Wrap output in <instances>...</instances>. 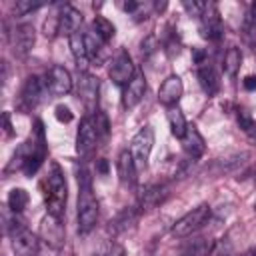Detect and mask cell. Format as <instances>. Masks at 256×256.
Returning <instances> with one entry per match:
<instances>
[{
    "label": "cell",
    "instance_id": "35",
    "mask_svg": "<svg viewBox=\"0 0 256 256\" xmlns=\"http://www.w3.org/2000/svg\"><path fill=\"white\" fill-rule=\"evenodd\" d=\"M54 116H56V120L62 122V124H68V122L72 120V112H70V108L64 106V104H58V106L54 108Z\"/></svg>",
    "mask_w": 256,
    "mask_h": 256
},
{
    "label": "cell",
    "instance_id": "27",
    "mask_svg": "<svg viewBox=\"0 0 256 256\" xmlns=\"http://www.w3.org/2000/svg\"><path fill=\"white\" fill-rule=\"evenodd\" d=\"M28 200L30 198H28V192L24 188H12L10 194H8V208H10V212L20 214L26 208Z\"/></svg>",
    "mask_w": 256,
    "mask_h": 256
},
{
    "label": "cell",
    "instance_id": "29",
    "mask_svg": "<svg viewBox=\"0 0 256 256\" xmlns=\"http://www.w3.org/2000/svg\"><path fill=\"white\" fill-rule=\"evenodd\" d=\"M84 38H86V52H88V60H100V56H102V40L94 34V32H86L84 34Z\"/></svg>",
    "mask_w": 256,
    "mask_h": 256
},
{
    "label": "cell",
    "instance_id": "14",
    "mask_svg": "<svg viewBox=\"0 0 256 256\" xmlns=\"http://www.w3.org/2000/svg\"><path fill=\"white\" fill-rule=\"evenodd\" d=\"M78 98L82 100L88 112H94V106L98 102V78L82 72L80 84H78Z\"/></svg>",
    "mask_w": 256,
    "mask_h": 256
},
{
    "label": "cell",
    "instance_id": "8",
    "mask_svg": "<svg viewBox=\"0 0 256 256\" xmlns=\"http://www.w3.org/2000/svg\"><path fill=\"white\" fill-rule=\"evenodd\" d=\"M10 242H12L14 256H38L40 242H38L36 234H32L26 226H22L16 232H12L10 234Z\"/></svg>",
    "mask_w": 256,
    "mask_h": 256
},
{
    "label": "cell",
    "instance_id": "1",
    "mask_svg": "<svg viewBox=\"0 0 256 256\" xmlns=\"http://www.w3.org/2000/svg\"><path fill=\"white\" fill-rule=\"evenodd\" d=\"M78 232L88 234L98 220V200L92 192V178L86 168L78 172Z\"/></svg>",
    "mask_w": 256,
    "mask_h": 256
},
{
    "label": "cell",
    "instance_id": "39",
    "mask_svg": "<svg viewBox=\"0 0 256 256\" xmlns=\"http://www.w3.org/2000/svg\"><path fill=\"white\" fill-rule=\"evenodd\" d=\"M2 120H4V134L6 136H12V124H10V114L4 112L2 114Z\"/></svg>",
    "mask_w": 256,
    "mask_h": 256
},
{
    "label": "cell",
    "instance_id": "25",
    "mask_svg": "<svg viewBox=\"0 0 256 256\" xmlns=\"http://www.w3.org/2000/svg\"><path fill=\"white\" fill-rule=\"evenodd\" d=\"M168 124H170V132L176 136V138H182L184 136V132H186V128H188V122H186V118H184V114L176 108V106H172V108H168Z\"/></svg>",
    "mask_w": 256,
    "mask_h": 256
},
{
    "label": "cell",
    "instance_id": "38",
    "mask_svg": "<svg viewBox=\"0 0 256 256\" xmlns=\"http://www.w3.org/2000/svg\"><path fill=\"white\" fill-rule=\"evenodd\" d=\"M106 256H126V252H124V248L120 244H112Z\"/></svg>",
    "mask_w": 256,
    "mask_h": 256
},
{
    "label": "cell",
    "instance_id": "33",
    "mask_svg": "<svg viewBox=\"0 0 256 256\" xmlns=\"http://www.w3.org/2000/svg\"><path fill=\"white\" fill-rule=\"evenodd\" d=\"M140 46H142V56H150V54L156 52V48H160V42H158V38L154 34H150V36H146L142 40Z\"/></svg>",
    "mask_w": 256,
    "mask_h": 256
},
{
    "label": "cell",
    "instance_id": "18",
    "mask_svg": "<svg viewBox=\"0 0 256 256\" xmlns=\"http://www.w3.org/2000/svg\"><path fill=\"white\" fill-rule=\"evenodd\" d=\"M144 92H146V78H144L142 72H136L134 78L124 88V96H122L124 108H134L144 98Z\"/></svg>",
    "mask_w": 256,
    "mask_h": 256
},
{
    "label": "cell",
    "instance_id": "15",
    "mask_svg": "<svg viewBox=\"0 0 256 256\" xmlns=\"http://www.w3.org/2000/svg\"><path fill=\"white\" fill-rule=\"evenodd\" d=\"M182 92H184V86H182L180 76H168V78L162 82L160 90H158V100H160L164 106L172 108V106H176V102L180 100Z\"/></svg>",
    "mask_w": 256,
    "mask_h": 256
},
{
    "label": "cell",
    "instance_id": "26",
    "mask_svg": "<svg viewBox=\"0 0 256 256\" xmlns=\"http://www.w3.org/2000/svg\"><path fill=\"white\" fill-rule=\"evenodd\" d=\"M92 28H94V34H96L102 42L112 40V38H114V32H116L114 24H112L108 18H104V16H96L94 22H92Z\"/></svg>",
    "mask_w": 256,
    "mask_h": 256
},
{
    "label": "cell",
    "instance_id": "24",
    "mask_svg": "<svg viewBox=\"0 0 256 256\" xmlns=\"http://www.w3.org/2000/svg\"><path fill=\"white\" fill-rule=\"evenodd\" d=\"M240 64H242V52L238 46H230L224 54V62H222V68L228 76H236L238 70H240Z\"/></svg>",
    "mask_w": 256,
    "mask_h": 256
},
{
    "label": "cell",
    "instance_id": "7",
    "mask_svg": "<svg viewBox=\"0 0 256 256\" xmlns=\"http://www.w3.org/2000/svg\"><path fill=\"white\" fill-rule=\"evenodd\" d=\"M98 138L100 136H98V130H96V124H94V116L82 118V122L78 126V134H76V150H78V154L88 156L96 148Z\"/></svg>",
    "mask_w": 256,
    "mask_h": 256
},
{
    "label": "cell",
    "instance_id": "36",
    "mask_svg": "<svg viewBox=\"0 0 256 256\" xmlns=\"http://www.w3.org/2000/svg\"><path fill=\"white\" fill-rule=\"evenodd\" d=\"M214 254L216 256H232V244L228 238H222L218 244H214Z\"/></svg>",
    "mask_w": 256,
    "mask_h": 256
},
{
    "label": "cell",
    "instance_id": "6",
    "mask_svg": "<svg viewBox=\"0 0 256 256\" xmlns=\"http://www.w3.org/2000/svg\"><path fill=\"white\" fill-rule=\"evenodd\" d=\"M136 70H134V64H132V58L128 56V52H118L112 62H110V68H108V76L110 80L116 84V86H128V82L134 78Z\"/></svg>",
    "mask_w": 256,
    "mask_h": 256
},
{
    "label": "cell",
    "instance_id": "10",
    "mask_svg": "<svg viewBox=\"0 0 256 256\" xmlns=\"http://www.w3.org/2000/svg\"><path fill=\"white\" fill-rule=\"evenodd\" d=\"M46 88L52 96H66L72 90V76L64 66H52L46 76Z\"/></svg>",
    "mask_w": 256,
    "mask_h": 256
},
{
    "label": "cell",
    "instance_id": "41",
    "mask_svg": "<svg viewBox=\"0 0 256 256\" xmlns=\"http://www.w3.org/2000/svg\"><path fill=\"white\" fill-rule=\"evenodd\" d=\"M242 256H256V252H254V250H248V252H244Z\"/></svg>",
    "mask_w": 256,
    "mask_h": 256
},
{
    "label": "cell",
    "instance_id": "13",
    "mask_svg": "<svg viewBox=\"0 0 256 256\" xmlns=\"http://www.w3.org/2000/svg\"><path fill=\"white\" fill-rule=\"evenodd\" d=\"M40 234L44 238V242L48 246H52L54 250L62 248L64 244V226H62V218H56V216H46L40 224Z\"/></svg>",
    "mask_w": 256,
    "mask_h": 256
},
{
    "label": "cell",
    "instance_id": "37",
    "mask_svg": "<svg viewBox=\"0 0 256 256\" xmlns=\"http://www.w3.org/2000/svg\"><path fill=\"white\" fill-rule=\"evenodd\" d=\"M242 86L246 88V90H256V76H246L244 80H242Z\"/></svg>",
    "mask_w": 256,
    "mask_h": 256
},
{
    "label": "cell",
    "instance_id": "4",
    "mask_svg": "<svg viewBox=\"0 0 256 256\" xmlns=\"http://www.w3.org/2000/svg\"><path fill=\"white\" fill-rule=\"evenodd\" d=\"M200 34L206 40H220L224 36V24L218 12V6L214 2H206V8L200 16Z\"/></svg>",
    "mask_w": 256,
    "mask_h": 256
},
{
    "label": "cell",
    "instance_id": "34",
    "mask_svg": "<svg viewBox=\"0 0 256 256\" xmlns=\"http://www.w3.org/2000/svg\"><path fill=\"white\" fill-rule=\"evenodd\" d=\"M184 8H186V12L190 14V16H202V12H204V8H206V2H190V0H186L184 4H182Z\"/></svg>",
    "mask_w": 256,
    "mask_h": 256
},
{
    "label": "cell",
    "instance_id": "23",
    "mask_svg": "<svg viewBox=\"0 0 256 256\" xmlns=\"http://www.w3.org/2000/svg\"><path fill=\"white\" fill-rule=\"evenodd\" d=\"M70 48H72V54L78 62V68H86L88 64V52H86V38L82 32H76L70 36Z\"/></svg>",
    "mask_w": 256,
    "mask_h": 256
},
{
    "label": "cell",
    "instance_id": "12",
    "mask_svg": "<svg viewBox=\"0 0 256 256\" xmlns=\"http://www.w3.org/2000/svg\"><path fill=\"white\" fill-rule=\"evenodd\" d=\"M42 92H44V82L38 76H28L20 90V108L26 112L36 108L38 102L42 100Z\"/></svg>",
    "mask_w": 256,
    "mask_h": 256
},
{
    "label": "cell",
    "instance_id": "17",
    "mask_svg": "<svg viewBox=\"0 0 256 256\" xmlns=\"http://www.w3.org/2000/svg\"><path fill=\"white\" fill-rule=\"evenodd\" d=\"M80 24H82L80 10H76L74 6H68V4L62 6V10L58 12V28H60V34H66L70 38L72 34L78 32Z\"/></svg>",
    "mask_w": 256,
    "mask_h": 256
},
{
    "label": "cell",
    "instance_id": "30",
    "mask_svg": "<svg viewBox=\"0 0 256 256\" xmlns=\"http://www.w3.org/2000/svg\"><path fill=\"white\" fill-rule=\"evenodd\" d=\"M236 120H238V126H240L246 134L256 136V122H254V118L250 116V112H246V110H238V112H236Z\"/></svg>",
    "mask_w": 256,
    "mask_h": 256
},
{
    "label": "cell",
    "instance_id": "22",
    "mask_svg": "<svg viewBox=\"0 0 256 256\" xmlns=\"http://www.w3.org/2000/svg\"><path fill=\"white\" fill-rule=\"evenodd\" d=\"M214 250V240L210 238H194L182 248V256H208Z\"/></svg>",
    "mask_w": 256,
    "mask_h": 256
},
{
    "label": "cell",
    "instance_id": "11",
    "mask_svg": "<svg viewBox=\"0 0 256 256\" xmlns=\"http://www.w3.org/2000/svg\"><path fill=\"white\" fill-rule=\"evenodd\" d=\"M170 196V186L168 184H150L138 194V208L140 210H154L158 208L166 198Z\"/></svg>",
    "mask_w": 256,
    "mask_h": 256
},
{
    "label": "cell",
    "instance_id": "20",
    "mask_svg": "<svg viewBox=\"0 0 256 256\" xmlns=\"http://www.w3.org/2000/svg\"><path fill=\"white\" fill-rule=\"evenodd\" d=\"M116 170H118V178L122 184L132 186L136 182V162H134V156L130 154V150H122L118 154Z\"/></svg>",
    "mask_w": 256,
    "mask_h": 256
},
{
    "label": "cell",
    "instance_id": "16",
    "mask_svg": "<svg viewBox=\"0 0 256 256\" xmlns=\"http://www.w3.org/2000/svg\"><path fill=\"white\" fill-rule=\"evenodd\" d=\"M180 142H182L184 152L190 158H200L204 154V150H206V142H204L202 134L198 132V128L194 124H188V128H186L184 136L180 138Z\"/></svg>",
    "mask_w": 256,
    "mask_h": 256
},
{
    "label": "cell",
    "instance_id": "31",
    "mask_svg": "<svg viewBox=\"0 0 256 256\" xmlns=\"http://www.w3.org/2000/svg\"><path fill=\"white\" fill-rule=\"evenodd\" d=\"M42 6H44V2H32V0H18V2L14 4V12H16V16H26V14H30V12H34V10L42 8Z\"/></svg>",
    "mask_w": 256,
    "mask_h": 256
},
{
    "label": "cell",
    "instance_id": "40",
    "mask_svg": "<svg viewBox=\"0 0 256 256\" xmlns=\"http://www.w3.org/2000/svg\"><path fill=\"white\" fill-rule=\"evenodd\" d=\"M96 170H98L100 174H106V172H108V162H106L104 158L98 160V162H96Z\"/></svg>",
    "mask_w": 256,
    "mask_h": 256
},
{
    "label": "cell",
    "instance_id": "5",
    "mask_svg": "<svg viewBox=\"0 0 256 256\" xmlns=\"http://www.w3.org/2000/svg\"><path fill=\"white\" fill-rule=\"evenodd\" d=\"M152 146H154V130L150 126H144L136 132V136L132 138L130 142V154L134 156V162L136 166H146L148 164V158H150V152H152Z\"/></svg>",
    "mask_w": 256,
    "mask_h": 256
},
{
    "label": "cell",
    "instance_id": "9",
    "mask_svg": "<svg viewBox=\"0 0 256 256\" xmlns=\"http://www.w3.org/2000/svg\"><path fill=\"white\" fill-rule=\"evenodd\" d=\"M34 42H36V30L28 22L18 24L10 34V44H12V50L16 56H26L32 50Z\"/></svg>",
    "mask_w": 256,
    "mask_h": 256
},
{
    "label": "cell",
    "instance_id": "3",
    "mask_svg": "<svg viewBox=\"0 0 256 256\" xmlns=\"http://www.w3.org/2000/svg\"><path fill=\"white\" fill-rule=\"evenodd\" d=\"M210 206L208 204H200L196 208H192L190 212H186L180 220H176V224L172 226V234L176 238H186L192 236L196 230H200L208 220H210Z\"/></svg>",
    "mask_w": 256,
    "mask_h": 256
},
{
    "label": "cell",
    "instance_id": "2",
    "mask_svg": "<svg viewBox=\"0 0 256 256\" xmlns=\"http://www.w3.org/2000/svg\"><path fill=\"white\" fill-rule=\"evenodd\" d=\"M66 198H68V186H66L64 172L60 170V166L56 162H52L50 172L44 180V202H46L48 214L62 218V214L66 210Z\"/></svg>",
    "mask_w": 256,
    "mask_h": 256
},
{
    "label": "cell",
    "instance_id": "32",
    "mask_svg": "<svg viewBox=\"0 0 256 256\" xmlns=\"http://www.w3.org/2000/svg\"><path fill=\"white\" fill-rule=\"evenodd\" d=\"M94 124H96V130H98V136H108V132H110V122H108V116L104 114V112H100V110H96V114H94Z\"/></svg>",
    "mask_w": 256,
    "mask_h": 256
},
{
    "label": "cell",
    "instance_id": "21",
    "mask_svg": "<svg viewBox=\"0 0 256 256\" xmlns=\"http://www.w3.org/2000/svg\"><path fill=\"white\" fill-rule=\"evenodd\" d=\"M136 220H138V210H136V208H124L122 212H118V214L110 220L108 230H110L114 236H118V234L130 230V228H134Z\"/></svg>",
    "mask_w": 256,
    "mask_h": 256
},
{
    "label": "cell",
    "instance_id": "42",
    "mask_svg": "<svg viewBox=\"0 0 256 256\" xmlns=\"http://www.w3.org/2000/svg\"><path fill=\"white\" fill-rule=\"evenodd\" d=\"M254 54H256V46H254Z\"/></svg>",
    "mask_w": 256,
    "mask_h": 256
},
{
    "label": "cell",
    "instance_id": "28",
    "mask_svg": "<svg viewBox=\"0 0 256 256\" xmlns=\"http://www.w3.org/2000/svg\"><path fill=\"white\" fill-rule=\"evenodd\" d=\"M242 32L248 42H252V36H256V2H252L244 14L242 20Z\"/></svg>",
    "mask_w": 256,
    "mask_h": 256
},
{
    "label": "cell",
    "instance_id": "19",
    "mask_svg": "<svg viewBox=\"0 0 256 256\" xmlns=\"http://www.w3.org/2000/svg\"><path fill=\"white\" fill-rule=\"evenodd\" d=\"M196 74H198L200 88L204 90L206 96H214V94L220 90V76H218V72L214 70V66H210L208 62H206V64H200Z\"/></svg>",
    "mask_w": 256,
    "mask_h": 256
}]
</instances>
